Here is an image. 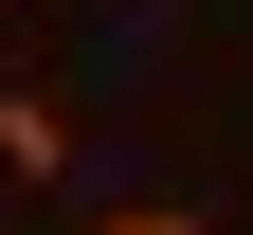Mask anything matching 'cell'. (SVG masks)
<instances>
[{
  "label": "cell",
  "mask_w": 253,
  "mask_h": 235,
  "mask_svg": "<svg viewBox=\"0 0 253 235\" xmlns=\"http://www.w3.org/2000/svg\"><path fill=\"white\" fill-rule=\"evenodd\" d=\"M90 235H199V217H181V199H109Z\"/></svg>",
  "instance_id": "obj_2"
},
{
  "label": "cell",
  "mask_w": 253,
  "mask_h": 235,
  "mask_svg": "<svg viewBox=\"0 0 253 235\" xmlns=\"http://www.w3.org/2000/svg\"><path fill=\"white\" fill-rule=\"evenodd\" d=\"M73 145H90V127L54 109V91H0V163H18V181H73Z\"/></svg>",
  "instance_id": "obj_1"
}]
</instances>
